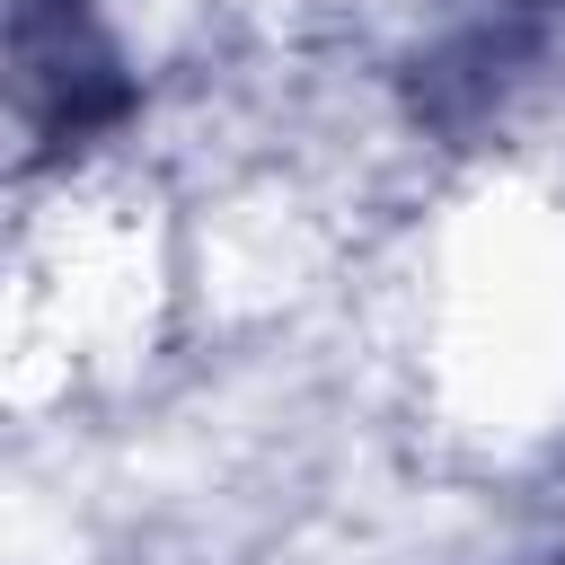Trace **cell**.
<instances>
[{"label": "cell", "mask_w": 565, "mask_h": 565, "mask_svg": "<svg viewBox=\"0 0 565 565\" xmlns=\"http://www.w3.org/2000/svg\"><path fill=\"white\" fill-rule=\"evenodd\" d=\"M9 62H18V124L35 141H88L132 106L124 53L88 18V0H18Z\"/></svg>", "instance_id": "6da1fadb"}]
</instances>
